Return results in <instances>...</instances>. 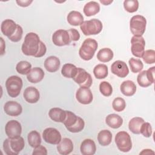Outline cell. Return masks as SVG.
Listing matches in <instances>:
<instances>
[{"label":"cell","instance_id":"37","mask_svg":"<svg viewBox=\"0 0 155 155\" xmlns=\"http://www.w3.org/2000/svg\"><path fill=\"white\" fill-rule=\"evenodd\" d=\"M137 81L138 84L142 87H148L152 84L147 78V70H143L139 73L137 77Z\"/></svg>","mask_w":155,"mask_h":155},{"label":"cell","instance_id":"1","mask_svg":"<svg viewBox=\"0 0 155 155\" xmlns=\"http://www.w3.org/2000/svg\"><path fill=\"white\" fill-rule=\"evenodd\" d=\"M40 39L39 36L33 32L26 35L22 45V51L26 56H35L38 51Z\"/></svg>","mask_w":155,"mask_h":155},{"label":"cell","instance_id":"41","mask_svg":"<svg viewBox=\"0 0 155 155\" xmlns=\"http://www.w3.org/2000/svg\"><path fill=\"white\" fill-rule=\"evenodd\" d=\"M140 133L144 137H149L152 134V127L151 124L148 122H143L140 128Z\"/></svg>","mask_w":155,"mask_h":155},{"label":"cell","instance_id":"12","mask_svg":"<svg viewBox=\"0 0 155 155\" xmlns=\"http://www.w3.org/2000/svg\"><path fill=\"white\" fill-rule=\"evenodd\" d=\"M42 137L45 142L58 145L61 140V135L60 132L54 128H47L42 133Z\"/></svg>","mask_w":155,"mask_h":155},{"label":"cell","instance_id":"40","mask_svg":"<svg viewBox=\"0 0 155 155\" xmlns=\"http://www.w3.org/2000/svg\"><path fill=\"white\" fill-rule=\"evenodd\" d=\"M142 59L148 64H154L155 62V51L154 50H147L145 51Z\"/></svg>","mask_w":155,"mask_h":155},{"label":"cell","instance_id":"46","mask_svg":"<svg viewBox=\"0 0 155 155\" xmlns=\"http://www.w3.org/2000/svg\"><path fill=\"white\" fill-rule=\"evenodd\" d=\"M154 67H152L147 70V78L152 84L154 82Z\"/></svg>","mask_w":155,"mask_h":155},{"label":"cell","instance_id":"8","mask_svg":"<svg viewBox=\"0 0 155 155\" xmlns=\"http://www.w3.org/2000/svg\"><path fill=\"white\" fill-rule=\"evenodd\" d=\"M115 143L117 148L122 152L126 153L131 150L132 142L130 134L124 131L118 132L115 136Z\"/></svg>","mask_w":155,"mask_h":155},{"label":"cell","instance_id":"13","mask_svg":"<svg viewBox=\"0 0 155 155\" xmlns=\"http://www.w3.org/2000/svg\"><path fill=\"white\" fill-rule=\"evenodd\" d=\"M5 131L9 138L19 137L22 133L21 125L16 120H11L6 124L5 126Z\"/></svg>","mask_w":155,"mask_h":155},{"label":"cell","instance_id":"27","mask_svg":"<svg viewBox=\"0 0 155 155\" xmlns=\"http://www.w3.org/2000/svg\"><path fill=\"white\" fill-rule=\"evenodd\" d=\"M83 11L87 16H91L99 13L100 5L96 1H90L84 5Z\"/></svg>","mask_w":155,"mask_h":155},{"label":"cell","instance_id":"43","mask_svg":"<svg viewBox=\"0 0 155 155\" xmlns=\"http://www.w3.org/2000/svg\"><path fill=\"white\" fill-rule=\"evenodd\" d=\"M71 41H77L80 38V34L79 31L75 28H70L67 30Z\"/></svg>","mask_w":155,"mask_h":155},{"label":"cell","instance_id":"15","mask_svg":"<svg viewBox=\"0 0 155 155\" xmlns=\"http://www.w3.org/2000/svg\"><path fill=\"white\" fill-rule=\"evenodd\" d=\"M111 73L119 78H125L129 73V70L126 63L122 61H116L111 66Z\"/></svg>","mask_w":155,"mask_h":155},{"label":"cell","instance_id":"16","mask_svg":"<svg viewBox=\"0 0 155 155\" xmlns=\"http://www.w3.org/2000/svg\"><path fill=\"white\" fill-rule=\"evenodd\" d=\"M4 110L7 114L10 116H18L21 114L22 108L18 102L14 101H10L5 104Z\"/></svg>","mask_w":155,"mask_h":155},{"label":"cell","instance_id":"30","mask_svg":"<svg viewBox=\"0 0 155 155\" xmlns=\"http://www.w3.org/2000/svg\"><path fill=\"white\" fill-rule=\"evenodd\" d=\"M113 52L110 48H104L98 51L97 54V58L102 62H107L113 59Z\"/></svg>","mask_w":155,"mask_h":155},{"label":"cell","instance_id":"24","mask_svg":"<svg viewBox=\"0 0 155 155\" xmlns=\"http://www.w3.org/2000/svg\"><path fill=\"white\" fill-rule=\"evenodd\" d=\"M120 89L124 95L126 96H131L136 93V85L132 81L127 80L121 84Z\"/></svg>","mask_w":155,"mask_h":155},{"label":"cell","instance_id":"49","mask_svg":"<svg viewBox=\"0 0 155 155\" xmlns=\"http://www.w3.org/2000/svg\"><path fill=\"white\" fill-rule=\"evenodd\" d=\"M154 154V151H153L151 150L150 149H145V150H143V151L142 152L140 153V154Z\"/></svg>","mask_w":155,"mask_h":155},{"label":"cell","instance_id":"29","mask_svg":"<svg viewBox=\"0 0 155 155\" xmlns=\"http://www.w3.org/2000/svg\"><path fill=\"white\" fill-rule=\"evenodd\" d=\"M144 122V120L140 117H133L128 123V128L133 134H140V128Z\"/></svg>","mask_w":155,"mask_h":155},{"label":"cell","instance_id":"22","mask_svg":"<svg viewBox=\"0 0 155 155\" xmlns=\"http://www.w3.org/2000/svg\"><path fill=\"white\" fill-rule=\"evenodd\" d=\"M44 77V72L40 67L33 68L30 73L27 75V80L33 84H36L41 82Z\"/></svg>","mask_w":155,"mask_h":155},{"label":"cell","instance_id":"31","mask_svg":"<svg viewBox=\"0 0 155 155\" xmlns=\"http://www.w3.org/2000/svg\"><path fill=\"white\" fill-rule=\"evenodd\" d=\"M78 71V68L72 64H65L61 69L62 74L67 78H73Z\"/></svg>","mask_w":155,"mask_h":155},{"label":"cell","instance_id":"39","mask_svg":"<svg viewBox=\"0 0 155 155\" xmlns=\"http://www.w3.org/2000/svg\"><path fill=\"white\" fill-rule=\"evenodd\" d=\"M112 107L114 110L117 112L122 111L126 107V103L125 100L122 97L115 98L112 103Z\"/></svg>","mask_w":155,"mask_h":155},{"label":"cell","instance_id":"19","mask_svg":"<svg viewBox=\"0 0 155 155\" xmlns=\"http://www.w3.org/2000/svg\"><path fill=\"white\" fill-rule=\"evenodd\" d=\"M80 150L83 155L94 154L96 150V147L94 140L90 139L84 140L81 144Z\"/></svg>","mask_w":155,"mask_h":155},{"label":"cell","instance_id":"2","mask_svg":"<svg viewBox=\"0 0 155 155\" xmlns=\"http://www.w3.org/2000/svg\"><path fill=\"white\" fill-rule=\"evenodd\" d=\"M66 128L71 133L81 131L85 126L84 120L70 111L66 110V117L63 122Z\"/></svg>","mask_w":155,"mask_h":155},{"label":"cell","instance_id":"33","mask_svg":"<svg viewBox=\"0 0 155 155\" xmlns=\"http://www.w3.org/2000/svg\"><path fill=\"white\" fill-rule=\"evenodd\" d=\"M93 73L96 78L102 79L105 78L108 74V67L106 65L99 64L96 65L93 69Z\"/></svg>","mask_w":155,"mask_h":155},{"label":"cell","instance_id":"5","mask_svg":"<svg viewBox=\"0 0 155 155\" xmlns=\"http://www.w3.org/2000/svg\"><path fill=\"white\" fill-rule=\"evenodd\" d=\"M80 28L85 36L95 35L102 31V24L100 20L94 18L84 21L81 24Z\"/></svg>","mask_w":155,"mask_h":155},{"label":"cell","instance_id":"6","mask_svg":"<svg viewBox=\"0 0 155 155\" xmlns=\"http://www.w3.org/2000/svg\"><path fill=\"white\" fill-rule=\"evenodd\" d=\"M147 20L142 15L133 16L130 21V31L134 36H142L146 29Z\"/></svg>","mask_w":155,"mask_h":155},{"label":"cell","instance_id":"23","mask_svg":"<svg viewBox=\"0 0 155 155\" xmlns=\"http://www.w3.org/2000/svg\"><path fill=\"white\" fill-rule=\"evenodd\" d=\"M48 116L52 120L63 123L66 117V110L57 107L52 108L48 112Z\"/></svg>","mask_w":155,"mask_h":155},{"label":"cell","instance_id":"32","mask_svg":"<svg viewBox=\"0 0 155 155\" xmlns=\"http://www.w3.org/2000/svg\"><path fill=\"white\" fill-rule=\"evenodd\" d=\"M28 144L32 148H36L41 145V137L40 134L36 130L30 131L27 136Z\"/></svg>","mask_w":155,"mask_h":155},{"label":"cell","instance_id":"20","mask_svg":"<svg viewBox=\"0 0 155 155\" xmlns=\"http://www.w3.org/2000/svg\"><path fill=\"white\" fill-rule=\"evenodd\" d=\"M57 150L59 154L67 155L73 150V143L69 138H64L57 145Z\"/></svg>","mask_w":155,"mask_h":155},{"label":"cell","instance_id":"35","mask_svg":"<svg viewBox=\"0 0 155 155\" xmlns=\"http://www.w3.org/2000/svg\"><path fill=\"white\" fill-rule=\"evenodd\" d=\"M128 63L131 68V71L133 73H136L140 72V71L143 69V63L139 59L131 58L130 59Z\"/></svg>","mask_w":155,"mask_h":155},{"label":"cell","instance_id":"36","mask_svg":"<svg viewBox=\"0 0 155 155\" xmlns=\"http://www.w3.org/2000/svg\"><path fill=\"white\" fill-rule=\"evenodd\" d=\"M124 7L127 12L134 13L139 8V2L137 0H125L124 1Z\"/></svg>","mask_w":155,"mask_h":155},{"label":"cell","instance_id":"17","mask_svg":"<svg viewBox=\"0 0 155 155\" xmlns=\"http://www.w3.org/2000/svg\"><path fill=\"white\" fill-rule=\"evenodd\" d=\"M18 24L12 19H7L2 21L1 25V30L2 34L8 38L14 34L17 28Z\"/></svg>","mask_w":155,"mask_h":155},{"label":"cell","instance_id":"4","mask_svg":"<svg viewBox=\"0 0 155 155\" xmlns=\"http://www.w3.org/2000/svg\"><path fill=\"white\" fill-rule=\"evenodd\" d=\"M97 42L95 39L91 38L86 39L82 43L79 50V54L80 57L85 60H91L97 48Z\"/></svg>","mask_w":155,"mask_h":155},{"label":"cell","instance_id":"38","mask_svg":"<svg viewBox=\"0 0 155 155\" xmlns=\"http://www.w3.org/2000/svg\"><path fill=\"white\" fill-rule=\"evenodd\" d=\"M99 90L102 93V94H103L104 96H106V97H108L111 96L113 93L112 86L109 82L107 81H103L100 83Z\"/></svg>","mask_w":155,"mask_h":155},{"label":"cell","instance_id":"26","mask_svg":"<svg viewBox=\"0 0 155 155\" xmlns=\"http://www.w3.org/2000/svg\"><path fill=\"white\" fill-rule=\"evenodd\" d=\"M67 19L69 24L74 26L81 25L84 22V17L82 15L77 11L70 12L68 14Z\"/></svg>","mask_w":155,"mask_h":155},{"label":"cell","instance_id":"42","mask_svg":"<svg viewBox=\"0 0 155 155\" xmlns=\"http://www.w3.org/2000/svg\"><path fill=\"white\" fill-rule=\"evenodd\" d=\"M22 34H23V30H22V27L19 25L18 24L16 31L14 33V34L13 35L8 37V38L12 42H19V41H21V39H22Z\"/></svg>","mask_w":155,"mask_h":155},{"label":"cell","instance_id":"47","mask_svg":"<svg viewBox=\"0 0 155 155\" xmlns=\"http://www.w3.org/2000/svg\"><path fill=\"white\" fill-rule=\"evenodd\" d=\"M16 2L19 6H21L22 7H26L30 5L33 2V1L32 0H30V1L29 0H25V1L17 0L16 1Z\"/></svg>","mask_w":155,"mask_h":155},{"label":"cell","instance_id":"25","mask_svg":"<svg viewBox=\"0 0 155 155\" xmlns=\"http://www.w3.org/2000/svg\"><path fill=\"white\" fill-rule=\"evenodd\" d=\"M105 122L110 128L116 129L119 128L122 125L123 119L118 114H110L106 117Z\"/></svg>","mask_w":155,"mask_h":155},{"label":"cell","instance_id":"9","mask_svg":"<svg viewBox=\"0 0 155 155\" xmlns=\"http://www.w3.org/2000/svg\"><path fill=\"white\" fill-rule=\"evenodd\" d=\"M131 50L133 55L142 58L145 52V41L142 36H133L131 39Z\"/></svg>","mask_w":155,"mask_h":155},{"label":"cell","instance_id":"7","mask_svg":"<svg viewBox=\"0 0 155 155\" xmlns=\"http://www.w3.org/2000/svg\"><path fill=\"white\" fill-rule=\"evenodd\" d=\"M23 83L21 78L18 76L8 78L5 82V87L10 97H16L21 93Z\"/></svg>","mask_w":155,"mask_h":155},{"label":"cell","instance_id":"50","mask_svg":"<svg viewBox=\"0 0 155 155\" xmlns=\"http://www.w3.org/2000/svg\"><path fill=\"white\" fill-rule=\"evenodd\" d=\"M100 2H101L102 4L105 5H110L111 3H112L113 1H102V0H100Z\"/></svg>","mask_w":155,"mask_h":155},{"label":"cell","instance_id":"11","mask_svg":"<svg viewBox=\"0 0 155 155\" xmlns=\"http://www.w3.org/2000/svg\"><path fill=\"white\" fill-rule=\"evenodd\" d=\"M52 41L55 45L62 47L70 44L71 40L67 30L59 29L52 35Z\"/></svg>","mask_w":155,"mask_h":155},{"label":"cell","instance_id":"44","mask_svg":"<svg viewBox=\"0 0 155 155\" xmlns=\"http://www.w3.org/2000/svg\"><path fill=\"white\" fill-rule=\"evenodd\" d=\"M47 51V48L45 45V44L42 41H40L39 43V47L38 49V51L36 53V54L34 56L35 58H41L45 55Z\"/></svg>","mask_w":155,"mask_h":155},{"label":"cell","instance_id":"34","mask_svg":"<svg viewBox=\"0 0 155 155\" xmlns=\"http://www.w3.org/2000/svg\"><path fill=\"white\" fill-rule=\"evenodd\" d=\"M16 70L17 72L21 74L27 75L31 70V65L28 61H22L17 64Z\"/></svg>","mask_w":155,"mask_h":155},{"label":"cell","instance_id":"21","mask_svg":"<svg viewBox=\"0 0 155 155\" xmlns=\"http://www.w3.org/2000/svg\"><path fill=\"white\" fill-rule=\"evenodd\" d=\"M61 65V62L58 58L51 56L46 58L44 61V67L48 72L54 73L57 71Z\"/></svg>","mask_w":155,"mask_h":155},{"label":"cell","instance_id":"10","mask_svg":"<svg viewBox=\"0 0 155 155\" xmlns=\"http://www.w3.org/2000/svg\"><path fill=\"white\" fill-rule=\"evenodd\" d=\"M73 79L79 85L80 87L89 88L93 83V79L90 74L82 68H78L77 73Z\"/></svg>","mask_w":155,"mask_h":155},{"label":"cell","instance_id":"3","mask_svg":"<svg viewBox=\"0 0 155 155\" xmlns=\"http://www.w3.org/2000/svg\"><path fill=\"white\" fill-rule=\"evenodd\" d=\"M25 146L23 137L21 136L15 138H7L3 142V150L7 155H17Z\"/></svg>","mask_w":155,"mask_h":155},{"label":"cell","instance_id":"28","mask_svg":"<svg viewBox=\"0 0 155 155\" xmlns=\"http://www.w3.org/2000/svg\"><path fill=\"white\" fill-rule=\"evenodd\" d=\"M97 140L102 146L110 145L112 140V134L108 130H103L99 131L97 134Z\"/></svg>","mask_w":155,"mask_h":155},{"label":"cell","instance_id":"45","mask_svg":"<svg viewBox=\"0 0 155 155\" xmlns=\"http://www.w3.org/2000/svg\"><path fill=\"white\" fill-rule=\"evenodd\" d=\"M33 155H47V150L46 148L42 145H39L38 147L34 148V150L32 153Z\"/></svg>","mask_w":155,"mask_h":155},{"label":"cell","instance_id":"14","mask_svg":"<svg viewBox=\"0 0 155 155\" xmlns=\"http://www.w3.org/2000/svg\"><path fill=\"white\" fill-rule=\"evenodd\" d=\"M76 98L79 103L87 105L92 102L93 96L89 88L80 87L76 93Z\"/></svg>","mask_w":155,"mask_h":155},{"label":"cell","instance_id":"18","mask_svg":"<svg viewBox=\"0 0 155 155\" xmlns=\"http://www.w3.org/2000/svg\"><path fill=\"white\" fill-rule=\"evenodd\" d=\"M23 96L25 100L30 104L36 103L40 98L38 90L34 87H28L26 88L24 91Z\"/></svg>","mask_w":155,"mask_h":155},{"label":"cell","instance_id":"48","mask_svg":"<svg viewBox=\"0 0 155 155\" xmlns=\"http://www.w3.org/2000/svg\"><path fill=\"white\" fill-rule=\"evenodd\" d=\"M1 55H2L5 52V42L2 38H1Z\"/></svg>","mask_w":155,"mask_h":155}]
</instances>
